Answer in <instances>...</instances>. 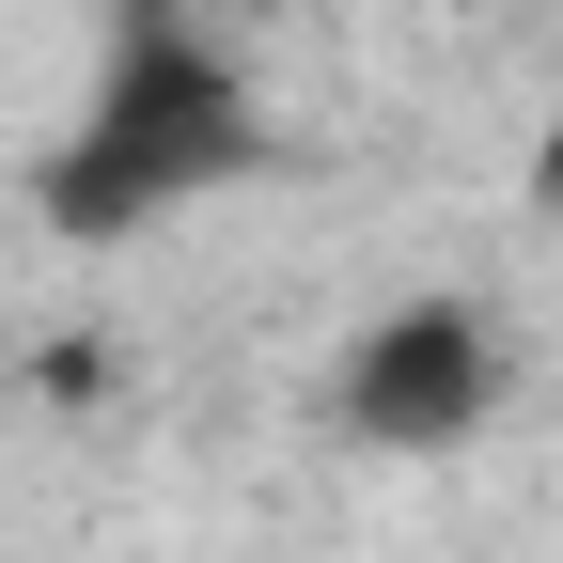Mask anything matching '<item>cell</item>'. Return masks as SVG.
Masks as SVG:
<instances>
[{
  "instance_id": "3",
  "label": "cell",
  "mask_w": 563,
  "mask_h": 563,
  "mask_svg": "<svg viewBox=\"0 0 563 563\" xmlns=\"http://www.w3.org/2000/svg\"><path fill=\"white\" fill-rule=\"evenodd\" d=\"M251 16H313V0H251Z\"/></svg>"
},
{
  "instance_id": "2",
  "label": "cell",
  "mask_w": 563,
  "mask_h": 563,
  "mask_svg": "<svg viewBox=\"0 0 563 563\" xmlns=\"http://www.w3.org/2000/svg\"><path fill=\"white\" fill-rule=\"evenodd\" d=\"M517 391V344L485 298H391L329 361V439L344 454H470Z\"/></svg>"
},
{
  "instance_id": "1",
  "label": "cell",
  "mask_w": 563,
  "mask_h": 563,
  "mask_svg": "<svg viewBox=\"0 0 563 563\" xmlns=\"http://www.w3.org/2000/svg\"><path fill=\"white\" fill-rule=\"evenodd\" d=\"M266 157H282V125H266L251 47L203 16V0H110L95 95L32 157V220L63 251H141V235H173L188 203L251 188Z\"/></svg>"
}]
</instances>
